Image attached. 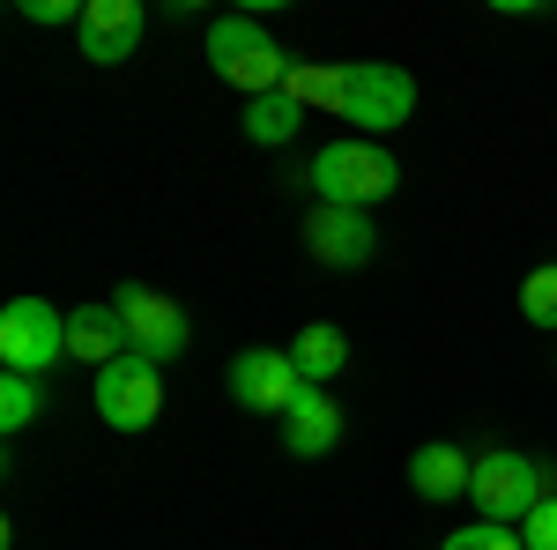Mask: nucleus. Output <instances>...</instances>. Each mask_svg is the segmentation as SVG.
Wrapping results in <instances>:
<instances>
[{"instance_id":"1","label":"nucleus","mask_w":557,"mask_h":550,"mask_svg":"<svg viewBox=\"0 0 557 550\" xmlns=\"http://www.w3.org/2000/svg\"><path fill=\"white\" fill-rule=\"evenodd\" d=\"M305 179H312V194H320L327 209H364V216H372V201L401 194V164L386 157V142H364V134L327 142Z\"/></svg>"},{"instance_id":"2","label":"nucleus","mask_w":557,"mask_h":550,"mask_svg":"<svg viewBox=\"0 0 557 550\" xmlns=\"http://www.w3.org/2000/svg\"><path fill=\"white\" fill-rule=\"evenodd\" d=\"M550 462H535V454H513V447H491V454H475V521H498V528H520L528 513L550 499Z\"/></svg>"},{"instance_id":"3","label":"nucleus","mask_w":557,"mask_h":550,"mask_svg":"<svg viewBox=\"0 0 557 550\" xmlns=\"http://www.w3.org/2000/svg\"><path fill=\"white\" fill-rule=\"evenodd\" d=\"M209 68L223 75L231 89H246V97H268V89H283L290 83V52L260 30L253 15H215L209 23Z\"/></svg>"},{"instance_id":"4","label":"nucleus","mask_w":557,"mask_h":550,"mask_svg":"<svg viewBox=\"0 0 557 550\" xmlns=\"http://www.w3.org/2000/svg\"><path fill=\"white\" fill-rule=\"evenodd\" d=\"M409 112H417V75L409 68H394V60H349L343 68V120L364 142L394 134Z\"/></svg>"},{"instance_id":"5","label":"nucleus","mask_w":557,"mask_h":550,"mask_svg":"<svg viewBox=\"0 0 557 550\" xmlns=\"http://www.w3.org/2000/svg\"><path fill=\"white\" fill-rule=\"evenodd\" d=\"M60 357H67V313L52 297H8V313H0V365L23 372V380H45Z\"/></svg>"},{"instance_id":"6","label":"nucleus","mask_w":557,"mask_h":550,"mask_svg":"<svg viewBox=\"0 0 557 550\" xmlns=\"http://www.w3.org/2000/svg\"><path fill=\"white\" fill-rule=\"evenodd\" d=\"M89 402H97V417L112 424V431H149V424L164 417V365H149V357H112L104 372H89Z\"/></svg>"},{"instance_id":"7","label":"nucleus","mask_w":557,"mask_h":550,"mask_svg":"<svg viewBox=\"0 0 557 550\" xmlns=\"http://www.w3.org/2000/svg\"><path fill=\"white\" fill-rule=\"evenodd\" d=\"M112 305H120V320H127L134 357H149V365H172V357H186L194 320H186V305H178V297L149 291V283H120V291H112Z\"/></svg>"},{"instance_id":"8","label":"nucleus","mask_w":557,"mask_h":550,"mask_svg":"<svg viewBox=\"0 0 557 550\" xmlns=\"http://www.w3.org/2000/svg\"><path fill=\"white\" fill-rule=\"evenodd\" d=\"M305 394L298 365H290V350H238L231 357V402H246V410H260V417H283L290 402Z\"/></svg>"},{"instance_id":"9","label":"nucleus","mask_w":557,"mask_h":550,"mask_svg":"<svg viewBox=\"0 0 557 550\" xmlns=\"http://www.w3.org/2000/svg\"><path fill=\"white\" fill-rule=\"evenodd\" d=\"M305 254L320 260V268H364V260L380 254V231H372L364 209H327V201H312V216H305Z\"/></svg>"},{"instance_id":"10","label":"nucleus","mask_w":557,"mask_h":550,"mask_svg":"<svg viewBox=\"0 0 557 550\" xmlns=\"http://www.w3.org/2000/svg\"><path fill=\"white\" fill-rule=\"evenodd\" d=\"M141 30H149L141 0H89L83 23H75V38H83V60H89V68H120V60H134Z\"/></svg>"},{"instance_id":"11","label":"nucleus","mask_w":557,"mask_h":550,"mask_svg":"<svg viewBox=\"0 0 557 550\" xmlns=\"http://www.w3.org/2000/svg\"><path fill=\"white\" fill-rule=\"evenodd\" d=\"M335 447H343V410H335V394H327V387H305L298 402L283 410V454L320 462V454H335Z\"/></svg>"},{"instance_id":"12","label":"nucleus","mask_w":557,"mask_h":550,"mask_svg":"<svg viewBox=\"0 0 557 550\" xmlns=\"http://www.w3.org/2000/svg\"><path fill=\"white\" fill-rule=\"evenodd\" d=\"M127 320H120V305L112 297H97V305H75L67 313V357L75 365H89V372H104L112 357H127Z\"/></svg>"},{"instance_id":"13","label":"nucleus","mask_w":557,"mask_h":550,"mask_svg":"<svg viewBox=\"0 0 557 550\" xmlns=\"http://www.w3.org/2000/svg\"><path fill=\"white\" fill-rule=\"evenodd\" d=\"M409 484L431 506H454V499H469V484H475V454H461L454 439H431V447L409 454Z\"/></svg>"},{"instance_id":"14","label":"nucleus","mask_w":557,"mask_h":550,"mask_svg":"<svg viewBox=\"0 0 557 550\" xmlns=\"http://www.w3.org/2000/svg\"><path fill=\"white\" fill-rule=\"evenodd\" d=\"M290 365H298L305 387H327L349 365V335L335 320H312V328H298V342H290Z\"/></svg>"},{"instance_id":"15","label":"nucleus","mask_w":557,"mask_h":550,"mask_svg":"<svg viewBox=\"0 0 557 550\" xmlns=\"http://www.w3.org/2000/svg\"><path fill=\"white\" fill-rule=\"evenodd\" d=\"M298 127H305V105L290 97V89L246 97V142H260V149H283V142H298Z\"/></svg>"},{"instance_id":"16","label":"nucleus","mask_w":557,"mask_h":550,"mask_svg":"<svg viewBox=\"0 0 557 550\" xmlns=\"http://www.w3.org/2000/svg\"><path fill=\"white\" fill-rule=\"evenodd\" d=\"M283 89L298 97L305 112H335V120H343V60H298Z\"/></svg>"},{"instance_id":"17","label":"nucleus","mask_w":557,"mask_h":550,"mask_svg":"<svg viewBox=\"0 0 557 550\" xmlns=\"http://www.w3.org/2000/svg\"><path fill=\"white\" fill-rule=\"evenodd\" d=\"M38 417H45V387L23 380V372H8V380H0V431H30Z\"/></svg>"},{"instance_id":"18","label":"nucleus","mask_w":557,"mask_h":550,"mask_svg":"<svg viewBox=\"0 0 557 550\" xmlns=\"http://www.w3.org/2000/svg\"><path fill=\"white\" fill-rule=\"evenodd\" d=\"M520 320H528V328H543V335L557 328V260H543V268L520 283Z\"/></svg>"},{"instance_id":"19","label":"nucleus","mask_w":557,"mask_h":550,"mask_svg":"<svg viewBox=\"0 0 557 550\" xmlns=\"http://www.w3.org/2000/svg\"><path fill=\"white\" fill-rule=\"evenodd\" d=\"M438 550H520V528H498V521H469V528H454Z\"/></svg>"},{"instance_id":"20","label":"nucleus","mask_w":557,"mask_h":550,"mask_svg":"<svg viewBox=\"0 0 557 550\" xmlns=\"http://www.w3.org/2000/svg\"><path fill=\"white\" fill-rule=\"evenodd\" d=\"M520 550H557V491L520 521Z\"/></svg>"},{"instance_id":"21","label":"nucleus","mask_w":557,"mask_h":550,"mask_svg":"<svg viewBox=\"0 0 557 550\" xmlns=\"http://www.w3.org/2000/svg\"><path fill=\"white\" fill-rule=\"evenodd\" d=\"M83 8L89 0H23V23H45V30L52 23H83Z\"/></svg>"}]
</instances>
